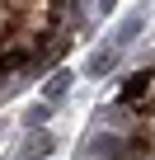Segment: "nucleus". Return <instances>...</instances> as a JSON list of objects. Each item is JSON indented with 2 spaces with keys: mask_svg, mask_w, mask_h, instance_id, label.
<instances>
[{
  "mask_svg": "<svg viewBox=\"0 0 155 160\" xmlns=\"http://www.w3.org/2000/svg\"><path fill=\"white\" fill-rule=\"evenodd\" d=\"M52 146H56V141H52L47 132H28V137H24V146H19V160H42Z\"/></svg>",
  "mask_w": 155,
  "mask_h": 160,
  "instance_id": "obj_1",
  "label": "nucleus"
},
{
  "mask_svg": "<svg viewBox=\"0 0 155 160\" xmlns=\"http://www.w3.org/2000/svg\"><path fill=\"white\" fill-rule=\"evenodd\" d=\"M108 5H113V0H104V10H108Z\"/></svg>",
  "mask_w": 155,
  "mask_h": 160,
  "instance_id": "obj_6",
  "label": "nucleus"
},
{
  "mask_svg": "<svg viewBox=\"0 0 155 160\" xmlns=\"http://www.w3.org/2000/svg\"><path fill=\"white\" fill-rule=\"evenodd\" d=\"M113 61H118V47H108V52H94V57H90V75H104V71H113Z\"/></svg>",
  "mask_w": 155,
  "mask_h": 160,
  "instance_id": "obj_3",
  "label": "nucleus"
},
{
  "mask_svg": "<svg viewBox=\"0 0 155 160\" xmlns=\"http://www.w3.org/2000/svg\"><path fill=\"white\" fill-rule=\"evenodd\" d=\"M141 19H146V14H132V19H122V28H118V38H113V47H122V42H127L132 33H141Z\"/></svg>",
  "mask_w": 155,
  "mask_h": 160,
  "instance_id": "obj_4",
  "label": "nucleus"
},
{
  "mask_svg": "<svg viewBox=\"0 0 155 160\" xmlns=\"http://www.w3.org/2000/svg\"><path fill=\"white\" fill-rule=\"evenodd\" d=\"M42 118H47V104H38V108H28V122H33V127H42Z\"/></svg>",
  "mask_w": 155,
  "mask_h": 160,
  "instance_id": "obj_5",
  "label": "nucleus"
},
{
  "mask_svg": "<svg viewBox=\"0 0 155 160\" xmlns=\"http://www.w3.org/2000/svg\"><path fill=\"white\" fill-rule=\"evenodd\" d=\"M70 80H75L70 71H52V75H47V85H42V94H47V99H61V94L70 90Z\"/></svg>",
  "mask_w": 155,
  "mask_h": 160,
  "instance_id": "obj_2",
  "label": "nucleus"
}]
</instances>
